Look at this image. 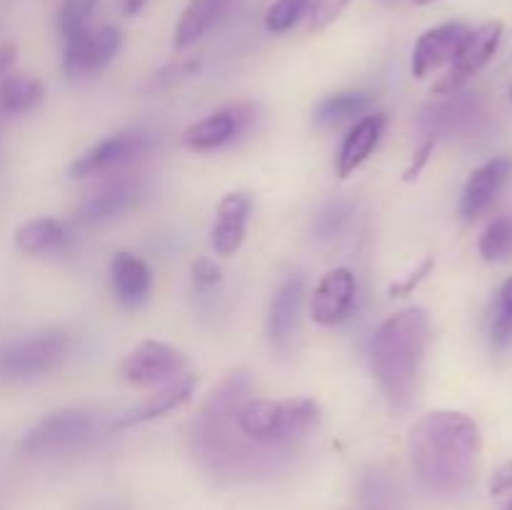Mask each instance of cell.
Wrapping results in <instances>:
<instances>
[{
    "label": "cell",
    "instance_id": "6da1fadb",
    "mask_svg": "<svg viewBox=\"0 0 512 510\" xmlns=\"http://www.w3.org/2000/svg\"><path fill=\"white\" fill-rule=\"evenodd\" d=\"M483 435L470 415L435 410L413 425L408 438L410 463L428 493L450 498L473 485L478 475Z\"/></svg>",
    "mask_w": 512,
    "mask_h": 510
},
{
    "label": "cell",
    "instance_id": "7a4b0ae2",
    "mask_svg": "<svg viewBox=\"0 0 512 510\" xmlns=\"http://www.w3.org/2000/svg\"><path fill=\"white\" fill-rule=\"evenodd\" d=\"M430 343V318L423 308L390 315L370 340V368L393 410H405L415 398L425 353Z\"/></svg>",
    "mask_w": 512,
    "mask_h": 510
},
{
    "label": "cell",
    "instance_id": "3957f363",
    "mask_svg": "<svg viewBox=\"0 0 512 510\" xmlns=\"http://www.w3.org/2000/svg\"><path fill=\"white\" fill-rule=\"evenodd\" d=\"M235 425L253 445L265 450H285L318 428L320 405L313 398H253L240 405Z\"/></svg>",
    "mask_w": 512,
    "mask_h": 510
},
{
    "label": "cell",
    "instance_id": "277c9868",
    "mask_svg": "<svg viewBox=\"0 0 512 510\" xmlns=\"http://www.w3.org/2000/svg\"><path fill=\"white\" fill-rule=\"evenodd\" d=\"M98 420L85 410H55L33 425L20 440V453L30 458H55L85 448L95 438Z\"/></svg>",
    "mask_w": 512,
    "mask_h": 510
},
{
    "label": "cell",
    "instance_id": "5b68a950",
    "mask_svg": "<svg viewBox=\"0 0 512 510\" xmlns=\"http://www.w3.org/2000/svg\"><path fill=\"white\" fill-rule=\"evenodd\" d=\"M70 353V335L63 330H45L23 340L0 345V383L40 378L58 368Z\"/></svg>",
    "mask_w": 512,
    "mask_h": 510
},
{
    "label": "cell",
    "instance_id": "8992f818",
    "mask_svg": "<svg viewBox=\"0 0 512 510\" xmlns=\"http://www.w3.org/2000/svg\"><path fill=\"white\" fill-rule=\"evenodd\" d=\"M500 40H503V23L500 20H488L475 30H468L453 63H450V70L435 83L433 93L453 95L463 90V85L493 60V55L500 48Z\"/></svg>",
    "mask_w": 512,
    "mask_h": 510
},
{
    "label": "cell",
    "instance_id": "52a82bcc",
    "mask_svg": "<svg viewBox=\"0 0 512 510\" xmlns=\"http://www.w3.org/2000/svg\"><path fill=\"white\" fill-rule=\"evenodd\" d=\"M158 138L150 130H125V133H115L110 138L100 140L90 150L73 160L70 165V178H90V175L110 173L123 165L133 163V160L143 158L145 153L155 148Z\"/></svg>",
    "mask_w": 512,
    "mask_h": 510
},
{
    "label": "cell",
    "instance_id": "ba28073f",
    "mask_svg": "<svg viewBox=\"0 0 512 510\" xmlns=\"http://www.w3.org/2000/svg\"><path fill=\"white\" fill-rule=\"evenodd\" d=\"M188 370V358L178 348L160 340H143L120 363V375L130 385H160Z\"/></svg>",
    "mask_w": 512,
    "mask_h": 510
},
{
    "label": "cell",
    "instance_id": "9c48e42d",
    "mask_svg": "<svg viewBox=\"0 0 512 510\" xmlns=\"http://www.w3.org/2000/svg\"><path fill=\"white\" fill-rule=\"evenodd\" d=\"M123 45V33L115 25H103V28H83L78 33L65 38L63 65L70 78L85 73H98L110 60L118 55Z\"/></svg>",
    "mask_w": 512,
    "mask_h": 510
},
{
    "label": "cell",
    "instance_id": "30bf717a",
    "mask_svg": "<svg viewBox=\"0 0 512 510\" xmlns=\"http://www.w3.org/2000/svg\"><path fill=\"white\" fill-rule=\"evenodd\" d=\"M250 123H253V108L250 105H230V108L218 110V113L190 125L183 135V143L185 148L195 150V153H210V150H220L233 143L238 135L248 130Z\"/></svg>",
    "mask_w": 512,
    "mask_h": 510
},
{
    "label": "cell",
    "instance_id": "8fae6325",
    "mask_svg": "<svg viewBox=\"0 0 512 510\" xmlns=\"http://www.w3.org/2000/svg\"><path fill=\"white\" fill-rule=\"evenodd\" d=\"M355 295H358V280H355L353 270H330L315 285L313 300H310V318L323 328L343 323L353 310Z\"/></svg>",
    "mask_w": 512,
    "mask_h": 510
},
{
    "label": "cell",
    "instance_id": "7c38bea8",
    "mask_svg": "<svg viewBox=\"0 0 512 510\" xmlns=\"http://www.w3.org/2000/svg\"><path fill=\"white\" fill-rule=\"evenodd\" d=\"M510 178L512 158H508V155H498V158H490L488 163L480 165L468 178L463 198H460V213H463V218L478 220L480 215L488 213Z\"/></svg>",
    "mask_w": 512,
    "mask_h": 510
},
{
    "label": "cell",
    "instance_id": "4fadbf2b",
    "mask_svg": "<svg viewBox=\"0 0 512 510\" xmlns=\"http://www.w3.org/2000/svg\"><path fill=\"white\" fill-rule=\"evenodd\" d=\"M468 30V25L460 23V20L425 30L413 48V65L410 68H413L415 78H425V75L435 73L443 65L453 63L455 53H458L460 43L465 40Z\"/></svg>",
    "mask_w": 512,
    "mask_h": 510
},
{
    "label": "cell",
    "instance_id": "5bb4252c",
    "mask_svg": "<svg viewBox=\"0 0 512 510\" xmlns=\"http://www.w3.org/2000/svg\"><path fill=\"white\" fill-rule=\"evenodd\" d=\"M305 280L303 275H290L270 300L268 310V338L273 348L288 350L298 330L300 308H303Z\"/></svg>",
    "mask_w": 512,
    "mask_h": 510
},
{
    "label": "cell",
    "instance_id": "9a60e30c",
    "mask_svg": "<svg viewBox=\"0 0 512 510\" xmlns=\"http://www.w3.org/2000/svg\"><path fill=\"white\" fill-rule=\"evenodd\" d=\"M143 183L138 178H118L100 188L98 193L90 195L78 210L80 223H103V220H113L118 215L130 213L135 205L143 200Z\"/></svg>",
    "mask_w": 512,
    "mask_h": 510
},
{
    "label": "cell",
    "instance_id": "2e32d148",
    "mask_svg": "<svg viewBox=\"0 0 512 510\" xmlns=\"http://www.w3.org/2000/svg\"><path fill=\"white\" fill-rule=\"evenodd\" d=\"M250 210H253V200L245 193H230L220 200L213 230H210V243H213L215 253L223 258L238 253L245 233H248Z\"/></svg>",
    "mask_w": 512,
    "mask_h": 510
},
{
    "label": "cell",
    "instance_id": "e0dca14e",
    "mask_svg": "<svg viewBox=\"0 0 512 510\" xmlns=\"http://www.w3.org/2000/svg\"><path fill=\"white\" fill-rule=\"evenodd\" d=\"M195 385H198V378L188 373L168 380V385H163V388H160L158 393L150 395L148 400H143V403L135 405V408L125 410V413L113 423V430H123V428H130V425L148 423V420L163 418V415L183 408V405L193 398Z\"/></svg>",
    "mask_w": 512,
    "mask_h": 510
},
{
    "label": "cell",
    "instance_id": "ac0fdd59",
    "mask_svg": "<svg viewBox=\"0 0 512 510\" xmlns=\"http://www.w3.org/2000/svg\"><path fill=\"white\" fill-rule=\"evenodd\" d=\"M110 288L125 308H138L153 290V273L143 258L128 250H118L110 260Z\"/></svg>",
    "mask_w": 512,
    "mask_h": 510
},
{
    "label": "cell",
    "instance_id": "d6986e66",
    "mask_svg": "<svg viewBox=\"0 0 512 510\" xmlns=\"http://www.w3.org/2000/svg\"><path fill=\"white\" fill-rule=\"evenodd\" d=\"M385 125H388V118H385L383 113H370L363 115V118L348 130V135H345L343 145H340L338 150V160H335V170H338L340 178L353 175L355 170L373 155L380 138H383Z\"/></svg>",
    "mask_w": 512,
    "mask_h": 510
},
{
    "label": "cell",
    "instance_id": "ffe728a7",
    "mask_svg": "<svg viewBox=\"0 0 512 510\" xmlns=\"http://www.w3.org/2000/svg\"><path fill=\"white\" fill-rule=\"evenodd\" d=\"M478 100L473 95H448L445 103L430 105L420 118V128L428 133V138H438V135H453L458 130H465L475 118H478Z\"/></svg>",
    "mask_w": 512,
    "mask_h": 510
},
{
    "label": "cell",
    "instance_id": "44dd1931",
    "mask_svg": "<svg viewBox=\"0 0 512 510\" xmlns=\"http://www.w3.org/2000/svg\"><path fill=\"white\" fill-rule=\"evenodd\" d=\"M233 0H190L180 15L173 33V45L178 50L190 48L198 43L215 23L225 15Z\"/></svg>",
    "mask_w": 512,
    "mask_h": 510
},
{
    "label": "cell",
    "instance_id": "7402d4cb",
    "mask_svg": "<svg viewBox=\"0 0 512 510\" xmlns=\"http://www.w3.org/2000/svg\"><path fill=\"white\" fill-rule=\"evenodd\" d=\"M375 103V95L368 90H343L320 100L313 110V120L320 128H338L348 120L368 113Z\"/></svg>",
    "mask_w": 512,
    "mask_h": 510
},
{
    "label": "cell",
    "instance_id": "603a6c76",
    "mask_svg": "<svg viewBox=\"0 0 512 510\" xmlns=\"http://www.w3.org/2000/svg\"><path fill=\"white\" fill-rule=\"evenodd\" d=\"M68 240V228H65V223H60L55 218L28 220V223L15 230V245L25 255H43L53 253V250H63L68 245Z\"/></svg>",
    "mask_w": 512,
    "mask_h": 510
},
{
    "label": "cell",
    "instance_id": "cb8c5ba5",
    "mask_svg": "<svg viewBox=\"0 0 512 510\" xmlns=\"http://www.w3.org/2000/svg\"><path fill=\"white\" fill-rule=\"evenodd\" d=\"M45 98V85L40 78L25 73H8L0 80V110L8 115L28 113L38 108Z\"/></svg>",
    "mask_w": 512,
    "mask_h": 510
},
{
    "label": "cell",
    "instance_id": "d4e9b609",
    "mask_svg": "<svg viewBox=\"0 0 512 510\" xmlns=\"http://www.w3.org/2000/svg\"><path fill=\"white\" fill-rule=\"evenodd\" d=\"M478 250L488 263H503L512 258V218H495L480 235Z\"/></svg>",
    "mask_w": 512,
    "mask_h": 510
},
{
    "label": "cell",
    "instance_id": "484cf974",
    "mask_svg": "<svg viewBox=\"0 0 512 510\" xmlns=\"http://www.w3.org/2000/svg\"><path fill=\"white\" fill-rule=\"evenodd\" d=\"M490 343L498 350H505L512 343V278L500 285L498 298L493 303V313H490Z\"/></svg>",
    "mask_w": 512,
    "mask_h": 510
},
{
    "label": "cell",
    "instance_id": "4316f807",
    "mask_svg": "<svg viewBox=\"0 0 512 510\" xmlns=\"http://www.w3.org/2000/svg\"><path fill=\"white\" fill-rule=\"evenodd\" d=\"M310 3L313 0H275L268 13H265V28L275 35L288 33L290 28H295L308 15Z\"/></svg>",
    "mask_w": 512,
    "mask_h": 510
},
{
    "label": "cell",
    "instance_id": "83f0119b",
    "mask_svg": "<svg viewBox=\"0 0 512 510\" xmlns=\"http://www.w3.org/2000/svg\"><path fill=\"white\" fill-rule=\"evenodd\" d=\"M98 0H63L58 10V28L63 38L88 28V20L93 15Z\"/></svg>",
    "mask_w": 512,
    "mask_h": 510
},
{
    "label": "cell",
    "instance_id": "f1b7e54d",
    "mask_svg": "<svg viewBox=\"0 0 512 510\" xmlns=\"http://www.w3.org/2000/svg\"><path fill=\"white\" fill-rule=\"evenodd\" d=\"M350 220V208L348 203H330L328 208L320 210L313 220V233L318 238H335L340 230L345 228V223Z\"/></svg>",
    "mask_w": 512,
    "mask_h": 510
},
{
    "label": "cell",
    "instance_id": "f546056e",
    "mask_svg": "<svg viewBox=\"0 0 512 510\" xmlns=\"http://www.w3.org/2000/svg\"><path fill=\"white\" fill-rule=\"evenodd\" d=\"M350 5V0H313L308 8V30L310 33H318L325 30L328 25H333L340 15L345 13V8Z\"/></svg>",
    "mask_w": 512,
    "mask_h": 510
},
{
    "label": "cell",
    "instance_id": "4dcf8cb0",
    "mask_svg": "<svg viewBox=\"0 0 512 510\" xmlns=\"http://www.w3.org/2000/svg\"><path fill=\"white\" fill-rule=\"evenodd\" d=\"M193 280L200 288H210V285L220 283V268L210 258H198L193 263Z\"/></svg>",
    "mask_w": 512,
    "mask_h": 510
},
{
    "label": "cell",
    "instance_id": "1f68e13d",
    "mask_svg": "<svg viewBox=\"0 0 512 510\" xmlns=\"http://www.w3.org/2000/svg\"><path fill=\"white\" fill-rule=\"evenodd\" d=\"M433 150H435V140L428 138V140H425V143L418 148V153H415V158H413V163H410V168L405 170V180H415V178H418L420 170H423L425 165H428L430 153H433Z\"/></svg>",
    "mask_w": 512,
    "mask_h": 510
},
{
    "label": "cell",
    "instance_id": "d6a6232c",
    "mask_svg": "<svg viewBox=\"0 0 512 510\" xmlns=\"http://www.w3.org/2000/svg\"><path fill=\"white\" fill-rule=\"evenodd\" d=\"M430 268H433V260H425V263L423 265H420V268L418 270H415V273L413 275H410V278L408 280H403V283H398V285H393V288H390V295H393V298H395V295H408L410 293V290H413L415 288V285H418L420 283V280H423L425 278V275H428L430 273Z\"/></svg>",
    "mask_w": 512,
    "mask_h": 510
},
{
    "label": "cell",
    "instance_id": "836d02e7",
    "mask_svg": "<svg viewBox=\"0 0 512 510\" xmlns=\"http://www.w3.org/2000/svg\"><path fill=\"white\" fill-rule=\"evenodd\" d=\"M510 488H512V460H508V463L500 465V468L495 470L493 480H490V493L503 495L505 490Z\"/></svg>",
    "mask_w": 512,
    "mask_h": 510
},
{
    "label": "cell",
    "instance_id": "e575fe53",
    "mask_svg": "<svg viewBox=\"0 0 512 510\" xmlns=\"http://www.w3.org/2000/svg\"><path fill=\"white\" fill-rule=\"evenodd\" d=\"M15 58H18V48H15V43L0 45V80L10 73V68L15 65Z\"/></svg>",
    "mask_w": 512,
    "mask_h": 510
},
{
    "label": "cell",
    "instance_id": "d590c367",
    "mask_svg": "<svg viewBox=\"0 0 512 510\" xmlns=\"http://www.w3.org/2000/svg\"><path fill=\"white\" fill-rule=\"evenodd\" d=\"M145 3L148 0H120V10H123V15L133 18V15H138L145 8Z\"/></svg>",
    "mask_w": 512,
    "mask_h": 510
},
{
    "label": "cell",
    "instance_id": "8d00e7d4",
    "mask_svg": "<svg viewBox=\"0 0 512 510\" xmlns=\"http://www.w3.org/2000/svg\"><path fill=\"white\" fill-rule=\"evenodd\" d=\"M430 3H435V0H415V5H430Z\"/></svg>",
    "mask_w": 512,
    "mask_h": 510
},
{
    "label": "cell",
    "instance_id": "74e56055",
    "mask_svg": "<svg viewBox=\"0 0 512 510\" xmlns=\"http://www.w3.org/2000/svg\"><path fill=\"white\" fill-rule=\"evenodd\" d=\"M505 510H512V500H510V503H508V508H505Z\"/></svg>",
    "mask_w": 512,
    "mask_h": 510
},
{
    "label": "cell",
    "instance_id": "f35d334b",
    "mask_svg": "<svg viewBox=\"0 0 512 510\" xmlns=\"http://www.w3.org/2000/svg\"><path fill=\"white\" fill-rule=\"evenodd\" d=\"M508 95H510V103H512V85H510V93Z\"/></svg>",
    "mask_w": 512,
    "mask_h": 510
}]
</instances>
